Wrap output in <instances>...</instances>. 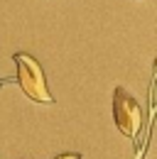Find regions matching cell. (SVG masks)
<instances>
[{
  "mask_svg": "<svg viewBox=\"0 0 157 159\" xmlns=\"http://www.w3.org/2000/svg\"><path fill=\"white\" fill-rule=\"evenodd\" d=\"M12 61L17 66V83L20 88L25 91V96L35 103H44V105H52L54 96L49 93V86L44 79V71L39 66V61L30 54H12Z\"/></svg>",
  "mask_w": 157,
  "mask_h": 159,
  "instance_id": "cell-1",
  "label": "cell"
},
{
  "mask_svg": "<svg viewBox=\"0 0 157 159\" xmlns=\"http://www.w3.org/2000/svg\"><path fill=\"white\" fill-rule=\"evenodd\" d=\"M113 120H116L118 130L130 139H135L137 132H140V127H142L140 103H137L128 91H123V88H116V91H113Z\"/></svg>",
  "mask_w": 157,
  "mask_h": 159,
  "instance_id": "cell-2",
  "label": "cell"
},
{
  "mask_svg": "<svg viewBox=\"0 0 157 159\" xmlns=\"http://www.w3.org/2000/svg\"><path fill=\"white\" fill-rule=\"evenodd\" d=\"M54 159H81V154H74V152H69V154H59Z\"/></svg>",
  "mask_w": 157,
  "mask_h": 159,
  "instance_id": "cell-3",
  "label": "cell"
},
{
  "mask_svg": "<svg viewBox=\"0 0 157 159\" xmlns=\"http://www.w3.org/2000/svg\"><path fill=\"white\" fill-rule=\"evenodd\" d=\"M2 83H7V79H0V86H2Z\"/></svg>",
  "mask_w": 157,
  "mask_h": 159,
  "instance_id": "cell-4",
  "label": "cell"
}]
</instances>
